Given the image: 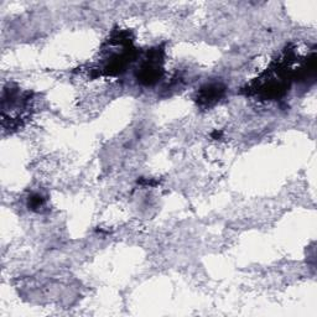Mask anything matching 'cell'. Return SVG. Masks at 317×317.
<instances>
[{"label": "cell", "mask_w": 317, "mask_h": 317, "mask_svg": "<svg viewBox=\"0 0 317 317\" xmlns=\"http://www.w3.org/2000/svg\"><path fill=\"white\" fill-rule=\"evenodd\" d=\"M222 93H223V89L221 88L220 86H208V87H206V88H202L199 100H201L202 103L209 104V103L217 100L218 98L222 95Z\"/></svg>", "instance_id": "obj_1"}]
</instances>
